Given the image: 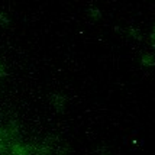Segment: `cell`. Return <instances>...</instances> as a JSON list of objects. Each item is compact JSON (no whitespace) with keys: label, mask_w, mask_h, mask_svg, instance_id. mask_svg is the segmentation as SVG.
<instances>
[{"label":"cell","mask_w":155,"mask_h":155,"mask_svg":"<svg viewBox=\"0 0 155 155\" xmlns=\"http://www.w3.org/2000/svg\"><path fill=\"white\" fill-rule=\"evenodd\" d=\"M88 15H90L93 19H100L101 18L100 10H99L97 7H90V9H88Z\"/></svg>","instance_id":"1"},{"label":"cell","mask_w":155,"mask_h":155,"mask_svg":"<svg viewBox=\"0 0 155 155\" xmlns=\"http://www.w3.org/2000/svg\"><path fill=\"white\" fill-rule=\"evenodd\" d=\"M9 22H10V20H9V18H7L6 15L0 10V23H3V25H9Z\"/></svg>","instance_id":"2"},{"label":"cell","mask_w":155,"mask_h":155,"mask_svg":"<svg viewBox=\"0 0 155 155\" xmlns=\"http://www.w3.org/2000/svg\"><path fill=\"white\" fill-rule=\"evenodd\" d=\"M64 100H65V99H64V97H61L60 99V96H55V106H61V104H64Z\"/></svg>","instance_id":"3"},{"label":"cell","mask_w":155,"mask_h":155,"mask_svg":"<svg viewBox=\"0 0 155 155\" xmlns=\"http://www.w3.org/2000/svg\"><path fill=\"white\" fill-rule=\"evenodd\" d=\"M7 75V71H6V68H5V65L0 62V77H6Z\"/></svg>","instance_id":"4"},{"label":"cell","mask_w":155,"mask_h":155,"mask_svg":"<svg viewBox=\"0 0 155 155\" xmlns=\"http://www.w3.org/2000/svg\"><path fill=\"white\" fill-rule=\"evenodd\" d=\"M151 39L154 41V44H155V29H154V32H152V35H151Z\"/></svg>","instance_id":"5"}]
</instances>
